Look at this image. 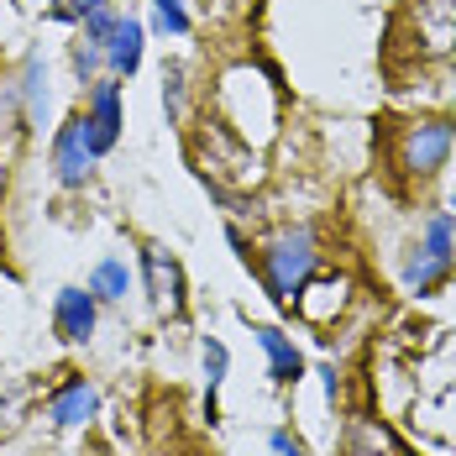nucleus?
Instances as JSON below:
<instances>
[{
    "label": "nucleus",
    "mask_w": 456,
    "mask_h": 456,
    "mask_svg": "<svg viewBox=\"0 0 456 456\" xmlns=\"http://www.w3.org/2000/svg\"><path fill=\"white\" fill-rule=\"evenodd\" d=\"M142 268H147V289H152L158 315H179V310H183V273H179V263H174L163 247H142Z\"/></svg>",
    "instance_id": "obj_4"
},
{
    "label": "nucleus",
    "mask_w": 456,
    "mask_h": 456,
    "mask_svg": "<svg viewBox=\"0 0 456 456\" xmlns=\"http://www.w3.org/2000/svg\"><path fill=\"white\" fill-rule=\"evenodd\" d=\"M105 58H110L116 74H137V63H142V21L116 16V27H110V37H105Z\"/></svg>",
    "instance_id": "obj_8"
},
{
    "label": "nucleus",
    "mask_w": 456,
    "mask_h": 456,
    "mask_svg": "<svg viewBox=\"0 0 456 456\" xmlns=\"http://www.w3.org/2000/svg\"><path fill=\"white\" fill-rule=\"evenodd\" d=\"M21 94H27V116H37V110H43V100H47V90H43V63H37V58L27 63V85H21Z\"/></svg>",
    "instance_id": "obj_12"
},
{
    "label": "nucleus",
    "mask_w": 456,
    "mask_h": 456,
    "mask_svg": "<svg viewBox=\"0 0 456 456\" xmlns=\"http://www.w3.org/2000/svg\"><path fill=\"white\" fill-rule=\"evenodd\" d=\"M90 414H94V388L85 378H74V383L53 399V419H58V425H85Z\"/></svg>",
    "instance_id": "obj_10"
},
{
    "label": "nucleus",
    "mask_w": 456,
    "mask_h": 456,
    "mask_svg": "<svg viewBox=\"0 0 456 456\" xmlns=\"http://www.w3.org/2000/svg\"><path fill=\"white\" fill-rule=\"evenodd\" d=\"M94 5H105V0H63V16H90Z\"/></svg>",
    "instance_id": "obj_17"
},
{
    "label": "nucleus",
    "mask_w": 456,
    "mask_h": 456,
    "mask_svg": "<svg viewBox=\"0 0 456 456\" xmlns=\"http://www.w3.org/2000/svg\"><path fill=\"white\" fill-rule=\"evenodd\" d=\"M257 341H263V352H268V362H273V378L278 383H299V372H305V357L294 352V341L273 330V325H263L257 330Z\"/></svg>",
    "instance_id": "obj_9"
},
{
    "label": "nucleus",
    "mask_w": 456,
    "mask_h": 456,
    "mask_svg": "<svg viewBox=\"0 0 456 456\" xmlns=\"http://www.w3.org/2000/svg\"><path fill=\"white\" fill-rule=\"evenodd\" d=\"M53 163H58V179L69 183V189H79V183L90 179V137H85V116H69L63 121V132H58V142H53Z\"/></svg>",
    "instance_id": "obj_3"
},
{
    "label": "nucleus",
    "mask_w": 456,
    "mask_h": 456,
    "mask_svg": "<svg viewBox=\"0 0 456 456\" xmlns=\"http://www.w3.org/2000/svg\"><path fill=\"white\" fill-rule=\"evenodd\" d=\"M163 100H168V110H179V100H183V79H179V69L168 74V90H163Z\"/></svg>",
    "instance_id": "obj_16"
},
{
    "label": "nucleus",
    "mask_w": 456,
    "mask_h": 456,
    "mask_svg": "<svg viewBox=\"0 0 456 456\" xmlns=\"http://www.w3.org/2000/svg\"><path fill=\"white\" fill-rule=\"evenodd\" d=\"M446 268H452V216H430L425 221V241H419V252L410 263V289L430 294L446 278Z\"/></svg>",
    "instance_id": "obj_2"
},
{
    "label": "nucleus",
    "mask_w": 456,
    "mask_h": 456,
    "mask_svg": "<svg viewBox=\"0 0 456 456\" xmlns=\"http://www.w3.org/2000/svg\"><path fill=\"white\" fill-rule=\"evenodd\" d=\"M152 5H158V21H163V27H168V32H189V16H183V5L179 0H152Z\"/></svg>",
    "instance_id": "obj_14"
},
{
    "label": "nucleus",
    "mask_w": 456,
    "mask_h": 456,
    "mask_svg": "<svg viewBox=\"0 0 456 456\" xmlns=\"http://www.w3.org/2000/svg\"><path fill=\"white\" fill-rule=\"evenodd\" d=\"M446 147H452V121H419L410 137V168L436 174L446 163Z\"/></svg>",
    "instance_id": "obj_7"
},
{
    "label": "nucleus",
    "mask_w": 456,
    "mask_h": 456,
    "mask_svg": "<svg viewBox=\"0 0 456 456\" xmlns=\"http://www.w3.org/2000/svg\"><path fill=\"white\" fill-rule=\"evenodd\" d=\"M85 137H90V152H110L116 137H121V90L116 85H94L90 110H85Z\"/></svg>",
    "instance_id": "obj_5"
},
{
    "label": "nucleus",
    "mask_w": 456,
    "mask_h": 456,
    "mask_svg": "<svg viewBox=\"0 0 456 456\" xmlns=\"http://www.w3.org/2000/svg\"><path fill=\"white\" fill-rule=\"evenodd\" d=\"M273 456H305V446H299L289 430H273Z\"/></svg>",
    "instance_id": "obj_15"
},
{
    "label": "nucleus",
    "mask_w": 456,
    "mask_h": 456,
    "mask_svg": "<svg viewBox=\"0 0 456 456\" xmlns=\"http://www.w3.org/2000/svg\"><path fill=\"white\" fill-rule=\"evenodd\" d=\"M126 283H132L126 263L105 257V263H100V268L90 273V294H94V299H126Z\"/></svg>",
    "instance_id": "obj_11"
},
{
    "label": "nucleus",
    "mask_w": 456,
    "mask_h": 456,
    "mask_svg": "<svg viewBox=\"0 0 456 456\" xmlns=\"http://www.w3.org/2000/svg\"><path fill=\"white\" fill-rule=\"evenodd\" d=\"M53 320H58L63 341H90L94 336V294L90 289H63L58 305H53Z\"/></svg>",
    "instance_id": "obj_6"
},
{
    "label": "nucleus",
    "mask_w": 456,
    "mask_h": 456,
    "mask_svg": "<svg viewBox=\"0 0 456 456\" xmlns=\"http://www.w3.org/2000/svg\"><path fill=\"white\" fill-rule=\"evenodd\" d=\"M226 346H221V341H205V378H210V394H216V388H221V378H226Z\"/></svg>",
    "instance_id": "obj_13"
},
{
    "label": "nucleus",
    "mask_w": 456,
    "mask_h": 456,
    "mask_svg": "<svg viewBox=\"0 0 456 456\" xmlns=\"http://www.w3.org/2000/svg\"><path fill=\"white\" fill-rule=\"evenodd\" d=\"M310 273H315V236L310 231H289L263 252V278H268V294L278 305H294Z\"/></svg>",
    "instance_id": "obj_1"
}]
</instances>
